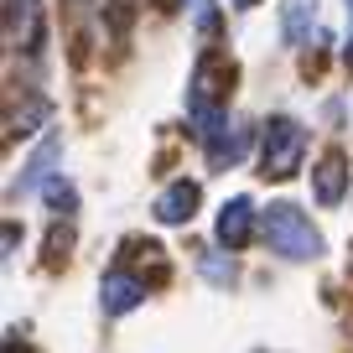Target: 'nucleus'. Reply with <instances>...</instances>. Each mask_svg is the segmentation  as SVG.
Listing matches in <instances>:
<instances>
[{
	"label": "nucleus",
	"mask_w": 353,
	"mask_h": 353,
	"mask_svg": "<svg viewBox=\"0 0 353 353\" xmlns=\"http://www.w3.org/2000/svg\"><path fill=\"white\" fill-rule=\"evenodd\" d=\"M348 11H353V0H348Z\"/></svg>",
	"instance_id": "2eb2a0df"
},
{
	"label": "nucleus",
	"mask_w": 353,
	"mask_h": 353,
	"mask_svg": "<svg viewBox=\"0 0 353 353\" xmlns=\"http://www.w3.org/2000/svg\"><path fill=\"white\" fill-rule=\"evenodd\" d=\"M343 57H348V63H353V37H348V47H343Z\"/></svg>",
	"instance_id": "4468645a"
},
{
	"label": "nucleus",
	"mask_w": 353,
	"mask_h": 353,
	"mask_svg": "<svg viewBox=\"0 0 353 353\" xmlns=\"http://www.w3.org/2000/svg\"><path fill=\"white\" fill-rule=\"evenodd\" d=\"M312 32H317V0H286L281 6V37L291 47H301Z\"/></svg>",
	"instance_id": "9d476101"
},
{
	"label": "nucleus",
	"mask_w": 353,
	"mask_h": 353,
	"mask_svg": "<svg viewBox=\"0 0 353 353\" xmlns=\"http://www.w3.org/2000/svg\"><path fill=\"white\" fill-rule=\"evenodd\" d=\"M343 188H348V161L338 151H327L317 161V172H312V192H317L322 208H332V203H343Z\"/></svg>",
	"instance_id": "6e6552de"
},
{
	"label": "nucleus",
	"mask_w": 353,
	"mask_h": 353,
	"mask_svg": "<svg viewBox=\"0 0 353 353\" xmlns=\"http://www.w3.org/2000/svg\"><path fill=\"white\" fill-rule=\"evenodd\" d=\"M6 42L16 52L42 47V0H6Z\"/></svg>",
	"instance_id": "7ed1b4c3"
},
{
	"label": "nucleus",
	"mask_w": 353,
	"mask_h": 353,
	"mask_svg": "<svg viewBox=\"0 0 353 353\" xmlns=\"http://www.w3.org/2000/svg\"><path fill=\"white\" fill-rule=\"evenodd\" d=\"M203 145H208V166H213V172H223V166H239L244 161V151H250V130L229 114V120H223Z\"/></svg>",
	"instance_id": "20e7f679"
},
{
	"label": "nucleus",
	"mask_w": 353,
	"mask_h": 353,
	"mask_svg": "<svg viewBox=\"0 0 353 353\" xmlns=\"http://www.w3.org/2000/svg\"><path fill=\"white\" fill-rule=\"evenodd\" d=\"M301 156H307V130H301L291 114H276V120H265L260 130V172L286 182V176L301 172Z\"/></svg>",
	"instance_id": "f03ea898"
},
{
	"label": "nucleus",
	"mask_w": 353,
	"mask_h": 353,
	"mask_svg": "<svg viewBox=\"0 0 353 353\" xmlns=\"http://www.w3.org/2000/svg\"><path fill=\"white\" fill-rule=\"evenodd\" d=\"M192 213H198V182H172L156 198V219L161 223H188Z\"/></svg>",
	"instance_id": "1a4fd4ad"
},
{
	"label": "nucleus",
	"mask_w": 353,
	"mask_h": 353,
	"mask_svg": "<svg viewBox=\"0 0 353 353\" xmlns=\"http://www.w3.org/2000/svg\"><path fill=\"white\" fill-rule=\"evenodd\" d=\"M198 270L213 281V286H229V281H234V260H219V254H203Z\"/></svg>",
	"instance_id": "9b49d317"
},
{
	"label": "nucleus",
	"mask_w": 353,
	"mask_h": 353,
	"mask_svg": "<svg viewBox=\"0 0 353 353\" xmlns=\"http://www.w3.org/2000/svg\"><path fill=\"white\" fill-rule=\"evenodd\" d=\"M260 229H265V239H270V250L281 260H317L322 254V234L312 229V219L296 203H270L260 213Z\"/></svg>",
	"instance_id": "f257e3e1"
},
{
	"label": "nucleus",
	"mask_w": 353,
	"mask_h": 353,
	"mask_svg": "<svg viewBox=\"0 0 353 353\" xmlns=\"http://www.w3.org/2000/svg\"><path fill=\"white\" fill-rule=\"evenodd\" d=\"M47 203H52V208H73V188H68L63 176H52V182H47Z\"/></svg>",
	"instance_id": "f8f14e48"
},
{
	"label": "nucleus",
	"mask_w": 353,
	"mask_h": 353,
	"mask_svg": "<svg viewBox=\"0 0 353 353\" xmlns=\"http://www.w3.org/2000/svg\"><path fill=\"white\" fill-rule=\"evenodd\" d=\"M57 161H63V135H47V141L32 151V161L21 166V176H16L11 198H26V192H37L42 182H52V166H57Z\"/></svg>",
	"instance_id": "39448f33"
},
{
	"label": "nucleus",
	"mask_w": 353,
	"mask_h": 353,
	"mask_svg": "<svg viewBox=\"0 0 353 353\" xmlns=\"http://www.w3.org/2000/svg\"><path fill=\"white\" fill-rule=\"evenodd\" d=\"M213 234H219V244H229V250H244L254 234V203L250 198H229L219 208V219H213Z\"/></svg>",
	"instance_id": "423d86ee"
},
{
	"label": "nucleus",
	"mask_w": 353,
	"mask_h": 353,
	"mask_svg": "<svg viewBox=\"0 0 353 353\" xmlns=\"http://www.w3.org/2000/svg\"><path fill=\"white\" fill-rule=\"evenodd\" d=\"M229 6L234 11H250V6H260V0H229Z\"/></svg>",
	"instance_id": "ddd939ff"
},
{
	"label": "nucleus",
	"mask_w": 353,
	"mask_h": 353,
	"mask_svg": "<svg viewBox=\"0 0 353 353\" xmlns=\"http://www.w3.org/2000/svg\"><path fill=\"white\" fill-rule=\"evenodd\" d=\"M145 296V286L135 276H125V270H110V276L99 281V307L110 312V317H125V312H135Z\"/></svg>",
	"instance_id": "0eeeda50"
}]
</instances>
